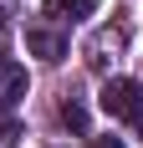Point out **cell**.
I'll return each mask as SVG.
<instances>
[{
	"label": "cell",
	"mask_w": 143,
	"mask_h": 148,
	"mask_svg": "<svg viewBox=\"0 0 143 148\" xmlns=\"http://www.w3.org/2000/svg\"><path fill=\"white\" fill-rule=\"evenodd\" d=\"M92 148H123V143H118V138H97Z\"/></svg>",
	"instance_id": "ba28073f"
},
{
	"label": "cell",
	"mask_w": 143,
	"mask_h": 148,
	"mask_svg": "<svg viewBox=\"0 0 143 148\" xmlns=\"http://www.w3.org/2000/svg\"><path fill=\"white\" fill-rule=\"evenodd\" d=\"M138 123H143V118H138Z\"/></svg>",
	"instance_id": "30bf717a"
},
{
	"label": "cell",
	"mask_w": 143,
	"mask_h": 148,
	"mask_svg": "<svg viewBox=\"0 0 143 148\" xmlns=\"http://www.w3.org/2000/svg\"><path fill=\"white\" fill-rule=\"evenodd\" d=\"M15 138H21V128H15V118L0 123V148H15Z\"/></svg>",
	"instance_id": "52a82bcc"
},
{
	"label": "cell",
	"mask_w": 143,
	"mask_h": 148,
	"mask_svg": "<svg viewBox=\"0 0 143 148\" xmlns=\"http://www.w3.org/2000/svg\"><path fill=\"white\" fill-rule=\"evenodd\" d=\"M5 15H10V10H5V5H0V26H5Z\"/></svg>",
	"instance_id": "9c48e42d"
},
{
	"label": "cell",
	"mask_w": 143,
	"mask_h": 148,
	"mask_svg": "<svg viewBox=\"0 0 143 148\" xmlns=\"http://www.w3.org/2000/svg\"><path fill=\"white\" fill-rule=\"evenodd\" d=\"M123 46H128V31H123V26H102L97 36L87 41V66H92V72H107Z\"/></svg>",
	"instance_id": "7a4b0ae2"
},
{
	"label": "cell",
	"mask_w": 143,
	"mask_h": 148,
	"mask_svg": "<svg viewBox=\"0 0 143 148\" xmlns=\"http://www.w3.org/2000/svg\"><path fill=\"white\" fill-rule=\"evenodd\" d=\"M61 123H67L72 133H87V107L77 102V97H67V102H61Z\"/></svg>",
	"instance_id": "8992f818"
},
{
	"label": "cell",
	"mask_w": 143,
	"mask_h": 148,
	"mask_svg": "<svg viewBox=\"0 0 143 148\" xmlns=\"http://www.w3.org/2000/svg\"><path fill=\"white\" fill-rule=\"evenodd\" d=\"M26 87H31L26 66H21L15 56H0V112H10V107L26 97Z\"/></svg>",
	"instance_id": "3957f363"
},
{
	"label": "cell",
	"mask_w": 143,
	"mask_h": 148,
	"mask_svg": "<svg viewBox=\"0 0 143 148\" xmlns=\"http://www.w3.org/2000/svg\"><path fill=\"white\" fill-rule=\"evenodd\" d=\"M102 112L118 123H138L143 118V87L133 77H107V87H102Z\"/></svg>",
	"instance_id": "6da1fadb"
},
{
	"label": "cell",
	"mask_w": 143,
	"mask_h": 148,
	"mask_svg": "<svg viewBox=\"0 0 143 148\" xmlns=\"http://www.w3.org/2000/svg\"><path fill=\"white\" fill-rule=\"evenodd\" d=\"M92 10H97V0H46L51 21H87Z\"/></svg>",
	"instance_id": "5b68a950"
},
{
	"label": "cell",
	"mask_w": 143,
	"mask_h": 148,
	"mask_svg": "<svg viewBox=\"0 0 143 148\" xmlns=\"http://www.w3.org/2000/svg\"><path fill=\"white\" fill-rule=\"evenodd\" d=\"M26 46H31V56H41V61H61L67 56V36L51 26H31L26 31Z\"/></svg>",
	"instance_id": "277c9868"
}]
</instances>
